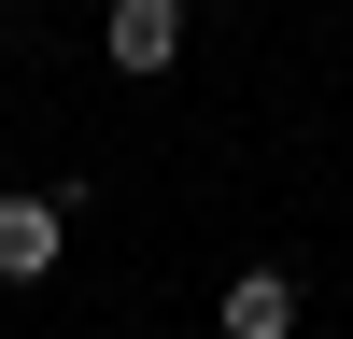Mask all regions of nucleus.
Segmentation results:
<instances>
[{
	"label": "nucleus",
	"mask_w": 353,
	"mask_h": 339,
	"mask_svg": "<svg viewBox=\"0 0 353 339\" xmlns=\"http://www.w3.org/2000/svg\"><path fill=\"white\" fill-rule=\"evenodd\" d=\"M71 269V184H43V198H0V282H57Z\"/></svg>",
	"instance_id": "1"
},
{
	"label": "nucleus",
	"mask_w": 353,
	"mask_h": 339,
	"mask_svg": "<svg viewBox=\"0 0 353 339\" xmlns=\"http://www.w3.org/2000/svg\"><path fill=\"white\" fill-rule=\"evenodd\" d=\"M99 56L128 85H170V71H184V0H113V14H99Z\"/></svg>",
	"instance_id": "2"
},
{
	"label": "nucleus",
	"mask_w": 353,
	"mask_h": 339,
	"mask_svg": "<svg viewBox=\"0 0 353 339\" xmlns=\"http://www.w3.org/2000/svg\"><path fill=\"white\" fill-rule=\"evenodd\" d=\"M212 325H226V339H297V269H226Z\"/></svg>",
	"instance_id": "3"
}]
</instances>
